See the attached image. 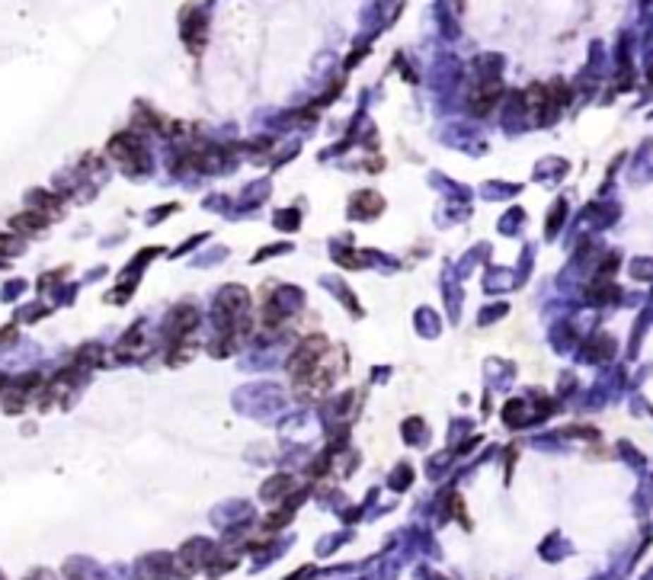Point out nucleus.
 <instances>
[{"mask_svg":"<svg viewBox=\"0 0 653 580\" xmlns=\"http://www.w3.org/2000/svg\"><path fill=\"white\" fill-rule=\"evenodd\" d=\"M218 324H221L228 334H243L247 324H250V295L243 292L240 286H228L218 295Z\"/></svg>","mask_w":653,"mask_h":580,"instance_id":"f257e3e1","label":"nucleus"},{"mask_svg":"<svg viewBox=\"0 0 653 580\" xmlns=\"http://www.w3.org/2000/svg\"><path fill=\"white\" fill-rule=\"evenodd\" d=\"M16 250H20V244H16V241L0 238V257H7V253H16Z\"/></svg>","mask_w":653,"mask_h":580,"instance_id":"423d86ee","label":"nucleus"},{"mask_svg":"<svg viewBox=\"0 0 653 580\" xmlns=\"http://www.w3.org/2000/svg\"><path fill=\"white\" fill-rule=\"evenodd\" d=\"M500 93L503 90H500V84H496V80H490V84H480L477 90H474V97H471L474 112H480V116H484V112H490L496 106V99H500Z\"/></svg>","mask_w":653,"mask_h":580,"instance_id":"20e7f679","label":"nucleus"},{"mask_svg":"<svg viewBox=\"0 0 653 580\" xmlns=\"http://www.w3.org/2000/svg\"><path fill=\"white\" fill-rule=\"evenodd\" d=\"M109 157L122 167V174L141 176L147 170V147L135 132H122L109 141Z\"/></svg>","mask_w":653,"mask_h":580,"instance_id":"f03ea898","label":"nucleus"},{"mask_svg":"<svg viewBox=\"0 0 653 580\" xmlns=\"http://www.w3.org/2000/svg\"><path fill=\"white\" fill-rule=\"evenodd\" d=\"M525 106L528 112H532V119L535 122H551L557 116V90L554 87H544V84H535L525 90Z\"/></svg>","mask_w":653,"mask_h":580,"instance_id":"7ed1b4c3","label":"nucleus"},{"mask_svg":"<svg viewBox=\"0 0 653 580\" xmlns=\"http://www.w3.org/2000/svg\"><path fill=\"white\" fill-rule=\"evenodd\" d=\"M353 205H355V212H359V215H375L384 203H382V196H375V193H362V196L353 199Z\"/></svg>","mask_w":653,"mask_h":580,"instance_id":"39448f33","label":"nucleus"}]
</instances>
